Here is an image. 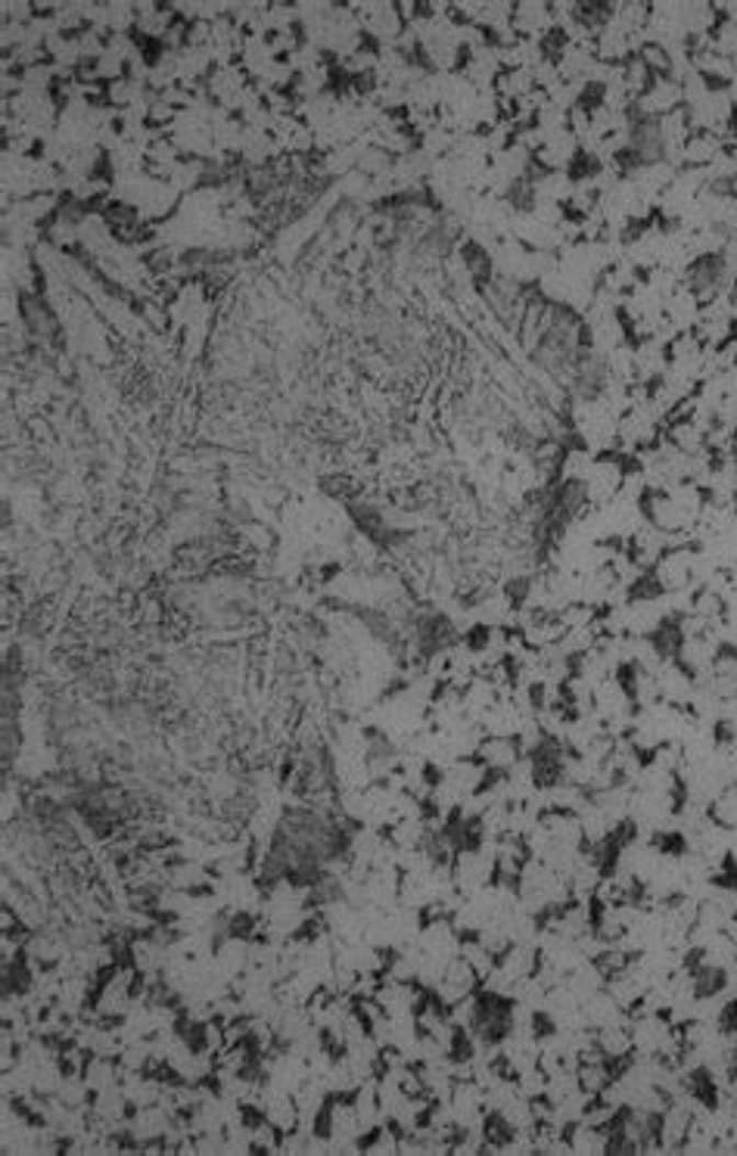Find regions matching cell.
I'll list each match as a JSON object with an SVG mask.
<instances>
[{
	"label": "cell",
	"instance_id": "4",
	"mask_svg": "<svg viewBox=\"0 0 737 1156\" xmlns=\"http://www.w3.org/2000/svg\"><path fill=\"white\" fill-rule=\"evenodd\" d=\"M591 1032H594V1047L604 1054L606 1061L616 1063V1069L635 1057V1042H632L628 1023H613L604 1029H591Z\"/></svg>",
	"mask_w": 737,
	"mask_h": 1156
},
{
	"label": "cell",
	"instance_id": "6",
	"mask_svg": "<svg viewBox=\"0 0 737 1156\" xmlns=\"http://www.w3.org/2000/svg\"><path fill=\"white\" fill-rule=\"evenodd\" d=\"M710 815H713L722 827H737V781L728 783L716 800H713Z\"/></svg>",
	"mask_w": 737,
	"mask_h": 1156
},
{
	"label": "cell",
	"instance_id": "8",
	"mask_svg": "<svg viewBox=\"0 0 737 1156\" xmlns=\"http://www.w3.org/2000/svg\"><path fill=\"white\" fill-rule=\"evenodd\" d=\"M725 932H728V936H732V942H735V945H737V917H735V920H732V923H728V930H725Z\"/></svg>",
	"mask_w": 737,
	"mask_h": 1156
},
{
	"label": "cell",
	"instance_id": "3",
	"mask_svg": "<svg viewBox=\"0 0 737 1156\" xmlns=\"http://www.w3.org/2000/svg\"><path fill=\"white\" fill-rule=\"evenodd\" d=\"M476 759L489 768L491 774H508L513 764L523 759V749L517 744V737H489L476 749Z\"/></svg>",
	"mask_w": 737,
	"mask_h": 1156
},
{
	"label": "cell",
	"instance_id": "7",
	"mask_svg": "<svg viewBox=\"0 0 737 1156\" xmlns=\"http://www.w3.org/2000/svg\"><path fill=\"white\" fill-rule=\"evenodd\" d=\"M725 991H728L732 998H737V957L735 964L725 970Z\"/></svg>",
	"mask_w": 737,
	"mask_h": 1156
},
{
	"label": "cell",
	"instance_id": "1",
	"mask_svg": "<svg viewBox=\"0 0 737 1156\" xmlns=\"http://www.w3.org/2000/svg\"><path fill=\"white\" fill-rule=\"evenodd\" d=\"M498 864H495V839L479 846H464L452 855V880L454 889L461 895H473L495 883Z\"/></svg>",
	"mask_w": 737,
	"mask_h": 1156
},
{
	"label": "cell",
	"instance_id": "2",
	"mask_svg": "<svg viewBox=\"0 0 737 1156\" xmlns=\"http://www.w3.org/2000/svg\"><path fill=\"white\" fill-rule=\"evenodd\" d=\"M582 1020H586L588 1029H604V1025H613V1023H628L632 1020V1013L625 1010L610 991H606V986L601 988V991H594V995H588L586 1001H582Z\"/></svg>",
	"mask_w": 737,
	"mask_h": 1156
},
{
	"label": "cell",
	"instance_id": "5",
	"mask_svg": "<svg viewBox=\"0 0 737 1156\" xmlns=\"http://www.w3.org/2000/svg\"><path fill=\"white\" fill-rule=\"evenodd\" d=\"M569 1147L572 1154L582 1156H601L610 1154V1132L601 1129V1125H591V1122H572L567 1129Z\"/></svg>",
	"mask_w": 737,
	"mask_h": 1156
}]
</instances>
